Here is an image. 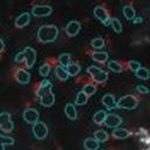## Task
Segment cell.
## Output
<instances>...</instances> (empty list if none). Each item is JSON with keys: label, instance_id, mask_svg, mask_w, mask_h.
<instances>
[{"label": "cell", "instance_id": "obj_15", "mask_svg": "<svg viewBox=\"0 0 150 150\" xmlns=\"http://www.w3.org/2000/svg\"><path fill=\"white\" fill-rule=\"evenodd\" d=\"M52 87H53V84H52V82H50L49 80H47V79L42 80V81L40 82V86H39L38 90H36V96L40 97L41 95H43V94L50 91V90H52Z\"/></svg>", "mask_w": 150, "mask_h": 150}, {"label": "cell", "instance_id": "obj_18", "mask_svg": "<svg viewBox=\"0 0 150 150\" xmlns=\"http://www.w3.org/2000/svg\"><path fill=\"white\" fill-rule=\"evenodd\" d=\"M83 146L86 150H98L100 148V142L96 141L94 137H88L83 142Z\"/></svg>", "mask_w": 150, "mask_h": 150}, {"label": "cell", "instance_id": "obj_21", "mask_svg": "<svg viewBox=\"0 0 150 150\" xmlns=\"http://www.w3.org/2000/svg\"><path fill=\"white\" fill-rule=\"evenodd\" d=\"M54 71H55L56 77H57L60 81H67L68 77H69V75H68V73H67V70H66V68L62 67V66H55Z\"/></svg>", "mask_w": 150, "mask_h": 150}, {"label": "cell", "instance_id": "obj_1", "mask_svg": "<svg viewBox=\"0 0 150 150\" xmlns=\"http://www.w3.org/2000/svg\"><path fill=\"white\" fill-rule=\"evenodd\" d=\"M59 36V28L55 25H42L38 30V40L42 43L54 42Z\"/></svg>", "mask_w": 150, "mask_h": 150}, {"label": "cell", "instance_id": "obj_29", "mask_svg": "<svg viewBox=\"0 0 150 150\" xmlns=\"http://www.w3.org/2000/svg\"><path fill=\"white\" fill-rule=\"evenodd\" d=\"M96 90H97V88H96V86L93 84V83H86V84L83 86V88H82V91H83L88 97L91 96V95H94V94L96 93Z\"/></svg>", "mask_w": 150, "mask_h": 150}, {"label": "cell", "instance_id": "obj_20", "mask_svg": "<svg viewBox=\"0 0 150 150\" xmlns=\"http://www.w3.org/2000/svg\"><path fill=\"white\" fill-rule=\"evenodd\" d=\"M64 68H66V70H67V73H68L69 76H76V75H79L80 71H81V67H80V64L76 63V62H70V63H69L67 67H64Z\"/></svg>", "mask_w": 150, "mask_h": 150}, {"label": "cell", "instance_id": "obj_28", "mask_svg": "<svg viewBox=\"0 0 150 150\" xmlns=\"http://www.w3.org/2000/svg\"><path fill=\"white\" fill-rule=\"evenodd\" d=\"M110 26H111V28L114 29L115 33H117V34L122 33L123 27H122L121 21H120L117 18H111V19H110Z\"/></svg>", "mask_w": 150, "mask_h": 150}, {"label": "cell", "instance_id": "obj_16", "mask_svg": "<svg viewBox=\"0 0 150 150\" xmlns=\"http://www.w3.org/2000/svg\"><path fill=\"white\" fill-rule=\"evenodd\" d=\"M102 104L105 105L107 109L111 110V109H115L116 108V100H115V96L112 94H105L103 97H102Z\"/></svg>", "mask_w": 150, "mask_h": 150}, {"label": "cell", "instance_id": "obj_38", "mask_svg": "<svg viewBox=\"0 0 150 150\" xmlns=\"http://www.w3.org/2000/svg\"><path fill=\"white\" fill-rule=\"evenodd\" d=\"M132 21H134V23H141V22L143 21V18H142V16H137V18H135Z\"/></svg>", "mask_w": 150, "mask_h": 150}, {"label": "cell", "instance_id": "obj_23", "mask_svg": "<svg viewBox=\"0 0 150 150\" xmlns=\"http://www.w3.org/2000/svg\"><path fill=\"white\" fill-rule=\"evenodd\" d=\"M94 138H95L96 141H98L100 143H104V142H107V141L109 139V135H108V132H107L105 130H103V129H98V130L95 131V134H94Z\"/></svg>", "mask_w": 150, "mask_h": 150}, {"label": "cell", "instance_id": "obj_11", "mask_svg": "<svg viewBox=\"0 0 150 150\" xmlns=\"http://www.w3.org/2000/svg\"><path fill=\"white\" fill-rule=\"evenodd\" d=\"M80 29H81V25H80V22H79V21H75V20L69 21V22L67 23L66 28H64L66 34H67L68 36H70V38H71V36L77 35V34H79V32H80Z\"/></svg>", "mask_w": 150, "mask_h": 150}, {"label": "cell", "instance_id": "obj_39", "mask_svg": "<svg viewBox=\"0 0 150 150\" xmlns=\"http://www.w3.org/2000/svg\"><path fill=\"white\" fill-rule=\"evenodd\" d=\"M4 49H5V42L2 39H0V54L4 52Z\"/></svg>", "mask_w": 150, "mask_h": 150}, {"label": "cell", "instance_id": "obj_40", "mask_svg": "<svg viewBox=\"0 0 150 150\" xmlns=\"http://www.w3.org/2000/svg\"><path fill=\"white\" fill-rule=\"evenodd\" d=\"M0 150H5V144L0 141Z\"/></svg>", "mask_w": 150, "mask_h": 150}, {"label": "cell", "instance_id": "obj_41", "mask_svg": "<svg viewBox=\"0 0 150 150\" xmlns=\"http://www.w3.org/2000/svg\"><path fill=\"white\" fill-rule=\"evenodd\" d=\"M143 150H148V148H145V149H143Z\"/></svg>", "mask_w": 150, "mask_h": 150}, {"label": "cell", "instance_id": "obj_37", "mask_svg": "<svg viewBox=\"0 0 150 150\" xmlns=\"http://www.w3.org/2000/svg\"><path fill=\"white\" fill-rule=\"evenodd\" d=\"M136 90H137L138 93H141V94H148V93H149V89H148L145 86H141V84L136 87Z\"/></svg>", "mask_w": 150, "mask_h": 150}, {"label": "cell", "instance_id": "obj_17", "mask_svg": "<svg viewBox=\"0 0 150 150\" xmlns=\"http://www.w3.org/2000/svg\"><path fill=\"white\" fill-rule=\"evenodd\" d=\"M130 135H131V131H129L125 128H115L112 130V134H111V136L114 138H117V139H124V138L129 137Z\"/></svg>", "mask_w": 150, "mask_h": 150}, {"label": "cell", "instance_id": "obj_13", "mask_svg": "<svg viewBox=\"0 0 150 150\" xmlns=\"http://www.w3.org/2000/svg\"><path fill=\"white\" fill-rule=\"evenodd\" d=\"M39 98H40V103H41V105L47 107V108L52 107V105L55 103V95L53 94L52 90L48 91V93H46V94H43V95H41Z\"/></svg>", "mask_w": 150, "mask_h": 150}, {"label": "cell", "instance_id": "obj_12", "mask_svg": "<svg viewBox=\"0 0 150 150\" xmlns=\"http://www.w3.org/2000/svg\"><path fill=\"white\" fill-rule=\"evenodd\" d=\"M14 77H15L16 82H19L20 84H27L29 82V80H30V74L27 70H25L22 68H19L15 71Z\"/></svg>", "mask_w": 150, "mask_h": 150}, {"label": "cell", "instance_id": "obj_27", "mask_svg": "<svg viewBox=\"0 0 150 150\" xmlns=\"http://www.w3.org/2000/svg\"><path fill=\"white\" fill-rule=\"evenodd\" d=\"M57 61H59L60 66H62V67L66 66V67H67V66L71 62V55H70L69 53H62V54L59 55Z\"/></svg>", "mask_w": 150, "mask_h": 150}, {"label": "cell", "instance_id": "obj_8", "mask_svg": "<svg viewBox=\"0 0 150 150\" xmlns=\"http://www.w3.org/2000/svg\"><path fill=\"white\" fill-rule=\"evenodd\" d=\"M23 55H25V63L27 68H32L36 61V52L34 48L32 47H26L23 50Z\"/></svg>", "mask_w": 150, "mask_h": 150}, {"label": "cell", "instance_id": "obj_3", "mask_svg": "<svg viewBox=\"0 0 150 150\" xmlns=\"http://www.w3.org/2000/svg\"><path fill=\"white\" fill-rule=\"evenodd\" d=\"M87 73L91 76V79L96 83H104L108 80V73L104 71L103 69L98 68L97 66H90V67H88Z\"/></svg>", "mask_w": 150, "mask_h": 150}, {"label": "cell", "instance_id": "obj_25", "mask_svg": "<svg viewBox=\"0 0 150 150\" xmlns=\"http://www.w3.org/2000/svg\"><path fill=\"white\" fill-rule=\"evenodd\" d=\"M123 15L128 20H134L136 18V12H135V9L131 5H125L123 7Z\"/></svg>", "mask_w": 150, "mask_h": 150}, {"label": "cell", "instance_id": "obj_19", "mask_svg": "<svg viewBox=\"0 0 150 150\" xmlns=\"http://www.w3.org/2000/svg\"><path fill=\"white\" fill-rule=\"evenodd\" d=\"M64 112H66V116L69 120H71V121H74V120L77 118V110H76V108H75V105L73 103H67L66 104Z\"/></svg>", "mask_w": 150, "mask_h": 150}, {"label": "cell", "instance_id": "obj_10", "mask_svg": "<svg viewBox=\"0 0 150 150\" xmlns=\"http://www.w3.org/2000/svg\"><path fill=\"white\" fill-rule=\"evenodd\" d=\"M103 123H104L108 128L115 129V128H118V127H120V124L122 123V118H121L118 115H116V114H107L105 120H104Z\"/></svg>", "mask_w": 150, "mask_h": 150}, {"label": "cell", "instance_id": "obj_35", "mask_svg": "<svg viewBox=\"0 0 150 150\" xmlns=\"http://www.w3.org/2000/svg\"><path fill=\"white\" fill-rule=\"evenodd\" d=\"M127 66H128V68H129L131 71H136L137 69L141 68V63H139L138 61H129Z\"/></svg>", "mask_w": 150, "mask_h": 150}, {"label": "cell", "instance_id": "obj_14", "mask_svg": "<svg viewBox=\"0 0 150 150\" xmlns=\"http://www.w3.org/2000/svg\"><path fill=\"white\" fill-rule=\"evenodd\" d=\"M29 21H30V14L27 13V12H25V13L20 14V15L15 19L14 25H15L16 28H23V27H26V26L29 23Z\"/></svg>", "mask_w": 150, "mask_h": 150}, {"label": "cell", "instance_id": "obj_30", "mask_svg": "<svg viewBox=\"0 0 150 150\" xmlns=\"http://www.w3.org/2000/svg\"><path fill=\"white\" fill-rule=\"evenodd\" d=\"M87 101H88V96L82 90L79 91L77 95H76V98H75V104L76 105H83V104L87 103Z\"/></svg>", "mask_w": 150, "mask_h": 150}, {"label": "cell", "instance_id": "obj_36", "mask_svg": "<svg viewBox=\"0 0 150 150\" xmlns=\"http://www.w3.org/2000/svg\"><path fill=\"white\" fill-rule=\"evenodd\" d=\"M14 61H15L16 63H21V62H23V61H25V55H23V52H19V53L15 55Z\"/></svg>", "mask_w": 150, "mask_h": 150}, {"label": "cell", "instance_id": "obj_2", "mask_svg": "<svg viewBox=\"0 0 150 150\" xmlns=\"http://www.w3.org/2000/svg\"><path fill=\"white\" fill-rule=\"evenodd\" d=\"M137 105H138V100L134 95H125V96H122L118 101H116V108H120V109L131 110V109H135Z\"/></svg>", "mask_w": 150, "mask_h": 150}, {"label": "cell", "instance_id": "obj_4", "mask_svg": "<svg viewBox=\"0 0 150 150\" xmlns=\"http://www.w3.org/2000/svg\"><path fill=\"white\" fill-rule=\"evenodd\" d=\"M0 129L6 134H9L11 131H13L14 123L12 121V116L9 112H6V111L0 112Z\"/></svg>", "mask_w": 150, "mask_h": 150}, {"label": "cell", "instance_id": "obj_24", "mask_svg": "<svg viewBox=\"0 0 150 150\" xmlns=\"http://www.w3.org/2000/svg\"><path fill=\"white\" fill-rule=\"evenodd\" d=\"M109 55L107 52H94L93 55H91V59L96 62H100V63H103L108 60Z\"/></svg>", "mask_w": 150, "mask_h": 150}, {"label": "cell", "instance_id": "obj_7", "mask_svg": "<svg viewBox=\"0 0 150 150\" xmlns=\"http://www.w3.org/2000/svg\"><path fill=\"white\" fill-rule=\"evenodd\" d=\"M52 12H53V8L49 5H36L32 9V14L34 16H38V18L48 16L52 14Z\"/></svg>", "mask_w": 150, "mask_h": 150}, {"label": "cell", "instance_id": "obj_34", "mask_svg": "<svg viewBox=\"0 0 150 150\" xmlns=\"http://www.w3.org/2000/svg\"><path fill=\"white\" fill-rule=\"evenodd\" d=\"M0 141H1L5 145H13V144H14V138H12V137H9V136L0 135Z\"/></svg>", "mask_w": 150, "mask_h": 150}, {"label": "cell", "instance_id": "obj_5", "mask_svg": "<svg viewBox=\"0 0 150 150\" xmlns=\"http://www.w3.org/2000/svg\"><path fill=\"white\" fill-rule=\"evenodd\" d=\"M32 131H33V135L36 139H45L48 135V127L46 123L38 121L33 124Z\"/></svg>", "mask_w": 150, "mask_h": 150}, {"label": "cell", "instance_id": "obj_31", "mask_svg": "<svg viewBox=\"0 0 150 150\" xmlns=\"http://www.w3.org/2000/svg\"><path fill=\"white\" fill-rule=\"evenodd\" d=\"M135 75H136L138 79H142V80H148V79H149L150 73H149V70H148L146 68L141 67L139 69H137V70L135 71Z\"/></svg>", "mask_w": 150, "mask_h": 150}, {"label": "cell", "instance_id": "obj_22", "mask_svg": "<svg viewBox=\"0 0 150 150\" xmlns=\"http://www.w3.org/2000/svg\"><path fill=\"white\" fill-rule=\"evenodd\" d=\"M107 67L110 71L112 73H122L123 71V66L118 62V61H115V60H111L107 63Z\"/></svg>", "mask_w": 150, "mask_h": 150}, {"label": "cell", "instance_id": "obj_6", "mask_svg": "<svg viewBox=\"0 0 150 150\" xmlns=\"http://www.w3.org/2000/svg\"><path fill=\"white\" fill-rule=\"evenodd\" d=\"M94 15L95 18L101 21L104 26H109L110 25V16H109V13L108 11L103 7V6H96L94 8Z\"/></svg>", "mask_w": 150, "mask_h": 150}, {"label": "cell", "instance_id": "obj_26", "mask_svg": "<svg viewBox=\"0 0 150 150\" xmlns=\"http://www.w3.org/2000/svg\"><path fill=\"white\" fill-rule=\"evenodd\" d=\"M105 116H107V111L105 110H97L94 114V116H93V121H94L95 124H98L100 125V124H102L104 122Z\"/></svg>", "mask_w": 150, "mask_h": 150}, {"label": "cell", "instance_id": "obj_33", "mask_svg": "<svg viewBox=\"0 0 150 150\" xmlns=\"http://www.w3.org/2000/svg\"><path fill=\"white\" fill-rule=\"evenodd\" d=\"M50 69H52V67H50V64L47 62V63H43L40 68H39V74L41 75V76H43V77H46L47 75H49V73H50Z\"/></svg>", "mask_w": 150, "mask_h": 150}, {"label": "cell", "instance_id": "obj_9", "mask_svg": "<svg viewBox=\"0 0 150 150\" xmlns=\"http://www.w3.org/2000/svg\"><path fill=\"white\" fill-rule=\"evenodd\" d=\"M22 117L28 124H34L39 121V111L35 108H26L22 112Z\"/></svg>", "mask_w": 150, "mask_h": 150}, {"label": "cell", "instance_id": "obj_32", "mask_svg": "<svg viewBox=\"0 0 150 150\" xmlns=\"http://www.w3.org/2000/svg\"><path fill=\"white\" fill-rule=\"evenodd\" d=\"M104 45H105V42H104V40H103L102 38H95V39L91 40V42H90V46H91L94 49H101V48L104 47Z\"/></svg>", "mask_w": 150, "mask_h": 150}]
</instances>
